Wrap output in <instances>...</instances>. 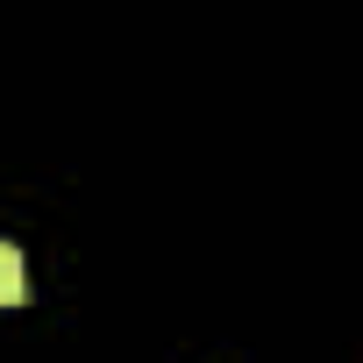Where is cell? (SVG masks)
Listing matches in <instances>:
<instances>
[{
    "instance_id": "obj_1",
    "label": "cell",
    "mask_w": 363,
    "mask_h": 363,
    "mask_svg": "<svg viewBox=\"0 0 363 363\" xmlns=\"http://www.w3.org/2000/svg\"><path fill=\"white\" fill-rule=\"evenodd\" d=\"M22 292H29V278H22V250L0 242V306H15Z\"/></svg>"
}]
</instances>
